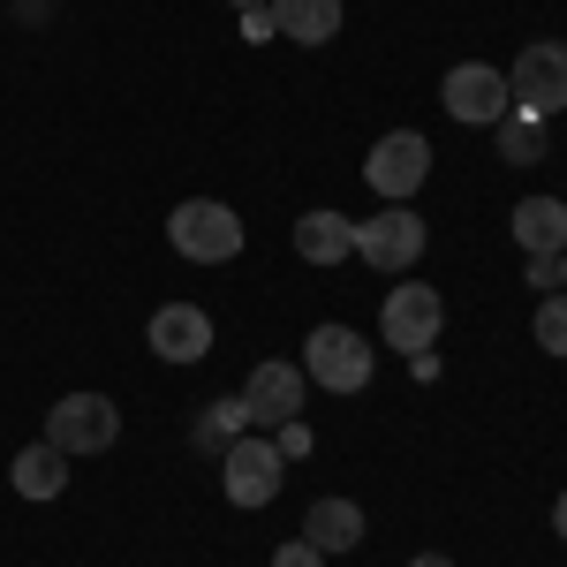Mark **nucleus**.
Segmentation results:
<instances>
[{
  "label": "nucleus",
  "instance_id": "obj_1",
  "mask_svg": "<svg viewBox=\"0 0 567 567\" xmlns=\"http://www.w3.org/2000/svg\"><path fill=\"white\" fill-rule=\"evenodd\" d=\"M167 243H175L189 265H235L243 258V219L227 213L219 197H182L175 213H167Z\"/></svg>",
  "mask_w": 567,
  "mask_h": 567
},
{
  "label": "nucleus",
  "instance_id": "obj_2",
  "mask_svg": "<svg viewBox=\"0 0 567 567\" xmlns=\"http://www.w3.org/2000/svg\"><path fill=\"white\" fill-rule=\"evenodd\" d=\"M114 439H122V401H106V393H61L45 409V446H61V454H106Z\"/></svg>",
  "mask_w": 567,
  "mask_h": 567
},
{
  "label": "nucleus",
  "instance_id": "obj_3",
  "mask_svg": "<svg viewBox=\"0 0 567 567\" xmlns=\"http://www.w3.org/2000/svg\"><path fill=\"white\" fill-rule=\"evenodd\" d=\"M507 99H515V114H529V122H553L567 106V45L560 39L523 45L515 69H507Z\"/></svg>",
  "mask_w": 567,
  "mask_h": 567
},
{
  "label": "nucleus",
  "instance_id": "obj_4",
  "mask_svg": "<svg viewBox=\"0 0 567 567\" xmlns=\"http://www.w3.org/2000/svg\"><path fill=\"white\" fill-rule=\"evenodd\" d=\"M303 379L326 393H363L371 386V349L355 326H310L303 341Z\"/></svg>",
  "mask_w": 567,
  "mask_h": 567
},
{
  "label": "nucleus",
  "instance_id": "obj_5",
  "mask_svg": "<svg viewBox=\"0 0 567 567\" xmlns=\"http://www.w3.org/2000/svg\"><path fill=\"white\" fill-rule=\"evenodd\" d=\"M439 326H446V296L439 288H424V280H401V288H386V310H379V341L401 355L432 349Z\"/></svg>",
  "mask_w": 567,
  "mask_h": 567
},
{
  "label": "nucleus",
  "instance_id": "obj_6",
  "mask_svg": "<svg viewBox=\"0 0 567 567\" xmlns=\"http://www.w3.org/2000/svg\"><path fill=\"white\" fill-rule=\"evenodd\" d=\"M439 106H446L454 122H470V130L507 122V114H515V99H507V69H492V61H462V69H446Z\"/></svg>",
  "mask_w": 567,
  "mask_h": 567
},
{
  "label": "nucleus",
  "instance_id": "obj_7",
  "mask_svg": "<svg viewBox=\"0 0 567 567\" xmlns=\"http://www.w3.org/2000/svg\"><path fill=\"white\" fill-rule=\"evenodd\" d=\"M363 175H371V189H379L386 205H409V197L424 189V175H432V144H424V130H386L379 144H371Z\"/></svg>",
  "mask_w": 567,
  "mask_h": 567
},
{
  "label": "nucleus",
  "instance_id": "obj_8",
  "mask_svg": "<svg viewBox=\"0 0 567 567\" xmlns=\"http://www.w3.org/2000/svg\"><path fill=\"white\" fill-rule=\"evenodd\" d=\"M424 243H432V227L409 205H386V213H371L355 227V258L371 265V272H409V265L424 258Z\"/></svg>",
  "mask_w": 567,
  "mask_h": 567
},
{
  "label": "nucleus",
  "instance_id": "obj_9",
  "mask_svg": "<svg viewBox=\"0 0 567 567\" xmlns=\"http://www.w3.org/2000/svg\"><path fill=\"white\" fill-rule=\"evenodd\" d=\"M280 477H288V462L272 454V439L243 432L219 454V492H227L235 507H272V499H280Z\"/></svg>",
  "mask_w": 567,
  "mask_h": 567
},
{
  "label": "nucleus",
  "instance_id": "obj_10",
  "mask_svg": "<svg viewBox=\"0 0 567 567\" xmlns=\"http://www.w3.org/2000/svg\"><path fill=\"white\" fill-rule=\"evenodd\" d=\"M144 341H152L159 363H205V355H213V318L197 303H159L152 326H144Z\"/></svg>",
  "mask_w": 567,
  "mask_h": 567
},
{
  "label": "nucleus",
  "instance_id": "obj_11",
  "mask_svg": "<svg viewBox=\"0 0 567 567\" xmlns=\"http://www.w3.org/2000/svg\"><path fill=\"white\" fill-rule=\"evenodd\" d=\"M303 363H280V355H265V363H250V386H243V401H250V424H288V416H303Z\"/></svg>",
  "mask_w": 567,
  "mask_h": 567
},
{
  "label": "nucleus",
  "instance_id": "obj_12",
  "mask_svg": "<svg viewBox=\"0 0 567 567\" xmlns=\"http://www.w3.org/2000/svg\"><path fill=\"white\" fill-rule=\"evenodd\" d=\"M296 258L303 265H349L355 258V219L349 213H333V205H318V213H303L296 219Z\"/></svg>",
  "mask_w": 567,
  "mask_h": 567
},
{
  "label": "nucleus",
  "instance_id": "obj_13",
  "mask_svg": "<svg viewBox=\"0 0 567 567\" xmlns=\"http://www.w3.org/2000/svg\"><path fill=\"white\" fill-rule=\"evenodd\" d=\"M272 39L333 45L341 39V0H272Z\"/></svg>",
  "mask_w": 567,
  "mask_h": 567
},
{
  "label": "nucleus",
  "instance_id": "obj_14",
  "mask_svg": "<svg viewBox=\"0 0 567 567\" xmlns=\"http://www.w3.org/2000/svg\"><path fill=\"white\" fill-rule=\"evenodd\" d=\"M303 537L326 560H333V553H355V545H363V507H355V499H310Z\"/></svg>",
  "mask_w": 567,
  "mask_h": 567
},
{
  "label": "nucleus",
  "instance_id": "obj_15",
  "mask_svg": "<svg viewBox=\"0 0 567 567\" xmlns=\"http://www.w3.org/2000/svg\"><path fill=\"white\" fill-rule=\"evenodd\" d=\"M515 243L529 258H560L567 250V205L560 197H523L515 205Z\"/></svg>",
  "mask_w": 567,
  "mask_h": 567
},
{
  "label": "nucleus",
  "instance_id": "obj_16",
  "mask_svg": "<svg viewBox=\"0 0 567 567\" xmlns=\"http://www.w3.org/2000/svg\"><path fill=\"white\" fill-rule=\"evenodd\" d=\"M8 484H16L23 499H61V492H69V454L39 439V446H23V454L8 462Z\"/></svg>",
  "mask_w": 567,
  "mask_h": 567
},
{
  "label": "nucleus",
  "instance_id": "obj_17",
  "mask_svg": "<svg viewBox=\"0 0 567 567\" xmlns=\"http://www.w3.org/2000/svg\"><path fill=\"white\" fill-rule=\"evenodd\" d=\"M250 432V401H243V393H219L213 409H205V416H197V432H189V446H197V454H227V446H235V439Z\"/></svg>",
  "mask_w": 567,
  "mask_h": 567
},
{
  "label": "nucleus",
  "instance_id": "obj_18",
  "mask_svg": "<svg viewBox=\"0 0 567 567\" xmlns=\"http://www.w3.org/2000/svg\"><path fill=\"white\" fill-rule=\"evenodd\" d=\"M492 136H499V159H507V167H537V159H545V122H529V114L492 122Z\"/></svg>",
  "mask_w": 567,
  "mask_h": 567
},
{
  "label": "nucleus",
  "instance_id": "obj_19",
  "mask_svg": "<svg viewBox=\"0 0 567 567\" xmlns=\"http://www.w3.org/2000/svg\"><path fill=\"white\" fill-rule=\"evenodd\" d=\"M529 333H537V349H545V355H560V363H567V296H560V288H553V296H537Z\"/></svg>",
  "mask_w": 567,
  "mask_h": 567
},
{
  "label": "nucleus",
  "instance_id": "obj_20",
  "mask_svg": "<svg viewBox=\"0 0 567 567\" xmlns=\"http://www.w3.org/2000/svg\"><path fill=\"white\" fill-rule=\"evenodd\" d=\"M310 446H318V439H310V424H303V416H288V424H272V454H280V462H303Z\"/></svg>",
  "mask_w": 567,
  "mask_h": 567
},
{
  "label": "nucleus",
  "instance_id": "obj_21",
  "mask_svg": "<svg viewBox=\"0 0 567 567\" xmlns=\"http://www.w3.org/2000/svg\"><path fill=\"white\" fill-rule=\"evenodd\" d=\"M272 567H326V553H318L310 537H288V545L272 553Z\"/></svg>",
  "mask_w": 567,
  "mask_h": 567
},
{
  "label": "nucleus",
  "instance_id": "obj_22",
  "mask_svg": "<svg viewBox=\"0 0 567 567\" xmlns=\"http://www.w3.org/2000/svg\"><path fill=\"white\" fill-rule=\"evenodd\" d=\"M529 288H560V265H553V258H529Z\"/></svg>",
  "mask_w": 567,
  "mask_h": 567
},
{
  "label": "nucleus",
  "instance_id": "obj_23",
  "mask_svg": "<svg viewBox=\"0 0 567 567\" xmlns=\"http://www.w3.org/2000/svg\"><path fill=\"white\" fill-rule=\"evenodd\" d=\"M243 39H272V8H250L243 16Z\"/></svg>",
  "mask_w": 567,
  "mask_h": 567
},
{
  "label": "nucleus",
  "instance_id": "obj_24",
  "mask_svg": "<svg viewBox=\"0 0 567 567\" xmlns=\"http://www.w3.org/2000/svg\"><path fill=\"white\" fill-rule=\"evenodd\" d=\"M553 529H560V545H567V484H560V499H553Z\"/></svg>",
  "mask_w": 567,
  "mask_h": 567
},
{
  "label": "nucleus",
  "instance_id": "obj_25",
  "mask_svg": "<svg viewBox=\"0 0 567 567\" xmlns=\"http://www.w3.org/2000/svg\"><path fill=\"white\" fill-rule=\"evenodd\" d=\"M409 567H454V560H446V553H416Z\"/></svg>",
  "mask_w": 567,
  "mask_h": 567
},
{
  "label": "nucleus",
  "instance_id": "obj_26",
  "mask_svg": "<svg viewBox=\"0 0 567 567\" xmlns=\"http://www.w3.org/2000/svg\"><path fill=\"white\" fill-rule=\"evenodd\" d=\"M227 8H243V16H250V8H272V0H227Z\"/></svg>",
  "mask_w": 567,
  "mask_h": 567
},
{
  "label": "nucleus",
  "instance_id": "obj_27",
  "mask_svg": "<svg viewBox=\"0 0 567 567\" xmlns=\"http://www.w3.org/2000/svg\"><path fill=\"white\" fill-rule=\"evenodd\" d=\"M553 265H560V296H567V250H560V258H553Z\"/></svg>",
  "mask_w": 567,
  "mask_h": 567
}]
</instances>
